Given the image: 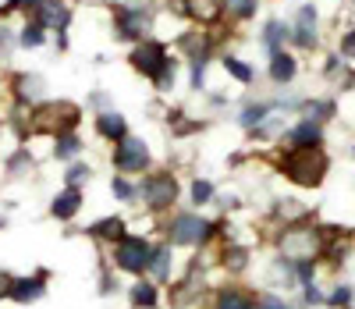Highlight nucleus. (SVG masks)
<instances>
[{"label": "nucleus", "instance_id": "1", "mask_svg": "<svg viewBox=\"0 0 355 309\" xmlns=\"http://www.w3.org/2000/svg\"><path fill=\"white\" fill-rule=\"evenodd\" d=\"M281 171L295 181V185H306V189H316V185L323 181V174H327V157L320 153V146L313 149H291Z\"/></svg>", "mask_w": 355, "mask_h": 309}, {"label": "nucleus", "instance_id": "2", "mask_svg": "<svg viewBox=\"0 0 355 309\" xmlns=\"http://www.w3.org/2000/svg\"><path fill=\"white\" fill-rule=\"evenodd\" d=\"M132 68L142 72V75H150L157 82V89H171L174 85V65H171V57L160 43H139L132 50Z\"/></svg>", "mask_w": 355, "mask_h": 309}, {"label": "nucleus", "instance_id": "3", "mask_svg": "<svg viewBox=\"0 0 355 309\" xmlns=\"http://www.w3.org/2000/svg\"><path fill=\"white\" fill-rule=\"evenodd\" d=\"M150 260H153V245L146 238L125 235L121 242L114 245V263L121 267L125 274H146L150 270Z\"/></svg>", "mask_w": 355, "mask_h": 309}, {"label": "nucleus", "instance_id": "4", "mask_svg": "<svg viewBox=\"0 0 355 309\" xmlns=\"http://www.w3.org/2000/svg\"><path fill=\"white\" fill-rule=\"evenodd\" d=\"M78 121V107L75 103H43L33 114V128L36 132H50V135H64Z\"/></svg>", "mask_w": 355, "mask_h": 309}, {"label": "nucleus", "instance_id": "5", "mask_svg": "<svg viewBox=\"0 0 355 309\" xmlns=\"http://www.w3.org/2000/svg\"><path fill=\"white\" fill-rule=\"evenodd\" d=\"M139 196H142V203L150 210H167L178 199V181H174V174L157 171V174H150L139 185Z\"/></svg>", "mask_w": 355, "mask_h": 309}, {"label": "nucleus", "instance_id": "6", "mask_svg": "<svg viewBox=\"0 0 355 309\" xmlns=\"http://www.w3.org/2000/svg\"><path fill=\"white\" fill-rule=\"evenodd\" d=\"M114 167L121 174L146 171L150 167V146H146L142 139H135V135H125L121 142H117V149H114Z\"/></svg>", "mask_w": 355, "mask_h": 309}, {"label": "nucleus", "instance_id": "7", "mask_svg": "<svg viewBox=\"0 0 355 309\" xmlns=\"http://www.w3.org/2000/svg\"><path fill=\"white\" fill-rule=\"evenodd\" d=\"M210 228L214 224H206L196 213H178L167 228V238H171V245H199V242L210 238Z\"/></svg>", "mask_w": 355, "mask_h": 309}, {"label": "nucleus", "instance_id": "8", "mask_svg": "<svg viewBox=\"0 0 355 309\" xmlns=\"http://www.w3.org/2000/svg\"><path fill=\"white\" fill-rule=\"evenodd\" d=\"M281 253H284L288 260L306 263V260H313V256L320 253V235H316L313 228H288L284 238H281Z\"/></svg>", "mask_w": 355, "mask_h": 309}, {"label": "nucleus", "instance_id": "9", "mask_svg": "<svg viewBox=\"0 0 355 309\" xmlns=\"http://www.w3.org/2000/svg\"><path fill=\"white\" fill-rule=\"evenodd\" d=\"M150 33V15H142V8H121L117 11V36L139 40Z\"/></svg>", "mask_w": 355, "mask_h": 309}, {"label": "nucleus", "instance_id": "10", "mask_svg": "<svg viewBox=\"0 0 355 309\" xmlns=\"http://www.w3.org/2000/svg\"><path fill=\"white\" fill-rule=\"evenodd\" d=\"M46 274H36V277H15L11 281V295L8 299H15L18 306H28V302H36V299H43V292H46Z\"/></svg>", "mask_w": 355, "mask_h": 309}, {"label": "nucleus", "instance_id": "11", "mask_svg": "<svg viewBox=\"0 0 355 309\" xmlns=\"http://www.w3.org/2000/svg\"><path fill=\"white\" fill-rule=\"evenodd\" d=\"M96 132L103 135V139H117L121 142L125 135H128V125H125V117L117 114V110H103V114H96Z\"/></svg>", "mask_w": 355, "mask_h": 309}, {"label": "nucleus", "instance_id": "12", "mask_svg": "<svg viewBox=\"0 0 355 309\" xmlns=\"http://www.w3.org/2000/svg\"><path fill=\"white\" fill-rule=\"evenodd\" d=\"M78 210H82V192L78 189H64L61 196L50 203V213H53L57 221H71Z\"/></svg>", "mask_w": 355, "mask_h": 309}, {"label": "nucleus", "instance_id": "13", "mask_svg": "<svg viewBox=\"0 0 355 309\" xmlns=\"http://www.w3.org/2000/svg\"><path fill=\"white\" fill-rule=\"evenodd\" d=\"M214 309H256V302L242 288H220L217 299H214Z\"/></svg>", "mask_w": 355, "mask_h": 309}, {"label": "nucleus", "instance_id": "14", "mask_svg": "<svg viewBox=\"0 0 355 309\" xmlns=\"http://www.w3.org/2000/svg\"><path fill=\"white\" fill-rule=\"evenodd\" d=\"M295 43L299 47H316V15H313V8H302L299 11V25H295Z\"/></svg>", "mask_w": 355, "mask_h": 309}, {"label": "nucleus", "instance_id": "15", "mask_svg": "<svg viewBox=\"0 0 355 309\" xmlns=\"http://www.w3.org/2000/svg\"><path fill=\"white\" fill-rule=\"evenodd\" d=\"M89 231H93V238H100V242H121L125 238V221L121 217H103Z\"/></svg>", "mask_w": 355, "mask_h": 309}, {"label": "nucleus", "instance_id": "16", "mask_svg": "<svg viewBox=\"0 0 355 309\" xmlns=\"http://www.w3.org/2000/svg\"><path fill=\"white\" fill-rule=\"evenodd\" d=\"M291 146H295V149H313V146H320V125H313V121H302V125L291 132Z\"/></svg>", "mask_w": 355, "mask_h": 309}, {"label": "nucleus", "instance_id": "17", "mask_svg": "<svg viewBox=\"0 0 355 309\" xmlns=\"http://www.w3.org/2000/svg\"><path fill=\"white\" fill-rule=\"evenodd\" d=\"M128 299H132V306H135V309H153V306H157V285L139 281V285H132Z\"/></svg>", "mask_w": 355, "mask_h": 309}, {"label": "nucleus", "instance_id": "18", "mask_svg": "<svg viewBox=\"0 0 355 309\" xmlns=\"http://www.w3.org/2000/svg\"><path fill=\"white\" fill-rule=\"evenodd\" d=\"M270 78L274 82H291L295 78V57H288L284 50H277L274 60H270Z\"/></svg>", "mask_w": 355, "mask_h": 309}, {"label": "nucleus", "instance_id": "19", "mask_svg": "<svg viewBox=\"0 0 355 309\" xmlns=\"http://www.w3.org/2000/svg\"><path fill=\"white\" fill-rule=\"evenodd\" d=\"M220 8H224L220 0H189V15L199 22H217Z\"/></svg>", "mask_w": 355, "mask_h": 309}, {"label": "nucleus", "instance_id": "20", "mask_svg": "<svg viewBox=\"0 0 355 309\" xmlns=\"http://www.w3.org/2000/svg\"><path fill=\"white\" fill-rule=\"evenodd\" d=\"M171 245H160V249H153V260H150V270L157 274V281H167L171 277Z\"/></svg>", "mask_w": 355, "mask_h": 309}, {"label": "nucleus", "instance_id": "21", "mask_svg": "<svg viewBox=\"0 0 355 309\" xmlns=\"http://www.w3.org/2000/svg\"><path fill=\"white\" fill-rule=\"evenodd\" d=\"M78 149H82V139H78V135H57L53 157H57V160H71Z\"/></svg>", "mask_w": 355, "mask_h": 309}, {"label": "nucleus", "instance_id": "22", "mask_svg": "<svg viewBox=\"0 0 355 309\" xmlns=\"http://www.w3.org/2000/svg\"><path fill=\"white\" fill-rule=\"evenodd\" d=\"M288 36H291V33H288V25L270 22V25H266V33H263V43L270 47V53H277V50H281V43H284Z\"/></svg>", "mask_w": 355, "mask_h": 309}, {"label": "nucleus", "instance_id": "23", "mask_svg": "<svg viewBox=\"0 0 355 309\" xmlns=\"http://www.w3.org/2000/svg\"><path fill=\"white\" fill-rule=\"evenodd\" d=\"M110 189H114V196L121 199V203H139V199H135L139 189H135L132 181H125V178H114V181H110Z\"/></svg>", "mask_w": 355, "mask_h": 309}, {"label": "nucleus", "instance_id": "24", "mask_svg": "<svg viewBox=\"0 0 355 309\" xmlns=\"http://www.w3.org/2000/svg\"><path fill=\"white\" fill-rule=\"evenodd\" d=\"M224 68L239 78V82H252V68L245 65V60H239V57H224Z\"/></svg>", "mask_w": 355, "mask_h": 309}, {"label": "nucleus", "instance_id": "25", "mask_svg": "<svg viewBox=\"0 0 355 309\" xmlns=\"http://www.w3.org/2000/svg\"><path fill=\"white\" fill-rule=\"evenodd\" d=\"M214 199V185L210 181H192V203L202 206V203H210Z\"/></svg>", "mask_w": 355, "mask_h": 309}, {"label": "nucleus", "instance_id": "26", "mask_svg": "<svg viewBox=\"0 0 355 309\" xmlns=\"http://www.w3.org/2000/svg\"><path fill=\"white\" fill-rule=\"evenodd\" d=\"M227 11L234 18H249V15H256V0H227Z\"/></svg>", "mask_w": 355, "mask_h": 309}, {"label": "nucleus", "instance_id": "27", "mask_svg": "<svg viewBox=\"0 0 355 309\" xmlns=\"http://www.w3.org/2000/svg\"><path fill=\"white\" fill-rule=\"evenodd\" d=\"M18 92H21V97H40V89H43V82L36 78V75H18Z\"/></svg>", "mask_w": 355, "mask_h": 309}, {"label": "nucleus", "instance_id": "28", "mask_svg": "<svg viewBox=\"0 0 355 309\" xmlns=\"http://www.w3.org/2000/svg\"><path fill=\"white\" fill-rule=\"evenodd\" d=\"M43 43V25H25L21 28V47H40Z\"/></svg>", "mask_w": 355, "mask_h": 309}, {"label": "nucleus", "instance_id": "29", "mask_svg": "<svg viewBox=\"0 0 355 309\" xmlns=\"http://www.w3.org/2000/svg\"><path fill=\"white\" fill-rule=\"evenodd\" d=\"M270 114V107L266 103H256V107H245V114H242V125H259V121Z\"/></svg>", "mask_w": 355, "mask_h": 309}, {"label": "nucleus", "instance_id": "30", "mask_svg": "<svg viewBox=\"0 0 355 309\" xmlns=\"http://www.w3.org/2000/svg\"><path fill=\"white\" fill-rule=\"evenodd\" d=\"M249 260H245V249H227L224 253V267H231V270H242Z\"/></svg>", "mask_w": 355, "mask_h": 309}, {"label": "nucleus", "instance_id": "31", "mask_svg": "<svg viewBox=\"0 0 355 309\" xmlns=\"http://www.w3.org/2000/svg\"><path fill=\"white\" fill-rule=\"evenodd\" d=\"M78 181H89V167L85 164H75L68 171V189H78Z\"/></svg>", "mask_w": 355, "mask_h": 309}, {"label": "nucleus", "instance_id": "32", "mask_svg": "<svg viewBox=\"0 0 355 309\" xmlns=\"http://www.w3.org/2000/svg\"><path fill=\"white\" fill-rule=\"evenodd\" d=\"M256 309H288V306H284L277 295H259V299H256Z\"/></svg>", "mask_w": 355, "mask_h": 309}, {"label": "nucleus", "instance_id": "33", "mask_svg": "<svg viewBox=\"0 0 355 309\" xmlns=\"http://www.w3.org/2000/svg\"><path fill=\"white\" fill-rule=\"evenodd\" d=\"M274 281H277V285H284V288L291 285V270H288V267H284L281 260L274 263Z\"/></svg>", "mask_w": 355, "mask_h": 309}, {"label": "nucleus", "instance_id": "34", "mask_svg": "<svg viewBox=\"0 0 355 309\" xmlns=\"http://www.w3.org/2000/svg\"><path fill=\"white\" fill-rule=\"evenodd\" d=\"M341 57H355V28L341 40Z\"/></svg>", "mask_w": 355, "mask_h": 309}, {"label": "nucleus", "instance_id": "35", "mask_svg": "<svg viewBox=\"0 0 355 309\" xmlns=\"http://www.w3.org/2000/svg\"><path fill=\"white\" fill-rule=\"evenodd\" d=\"M348 299H352V292H348V288H338V292L331 295V306H345Z\"/></svg>", "mask_w": 355, "mask_h": 309}, {"label": "nucleus", "instance_id": "36", "mask_svg": "<svg viewBox=\"0 0 355 309\" xmlns=\"http://www.w3.org/2000/svg\"><path fill=\"white\" fill-rule=\"evenodd\" d=\"M11 281H15L11 274H0V299H4V295H11Z\"/></svg>", "mask_w": 355, "mask_h": 309}, {"label": "nucleus", "instance_id": "37", "mask_svg": "<svg viewBox=\"0 0 355 309\" xmlns=\"http://www.w3.org/2000/svg\"><path fill=\"white\" fill-rule=\"evenodd\" d=\"M306 299H309V302H320V299H323V295H320V292H316V285H309V288H306Z\"/></svg>", "mask_w": 355, "mask_h": 309}]
</instances>
